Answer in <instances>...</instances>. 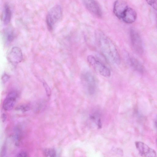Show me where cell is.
I'll return each instance as SVG.
<instances>
[{
    "mask_svg": "<svg viewBox=\"0 0 157 157\" xmlns=\"http://www.w3.org/2000/svg\"><path fill=\"white\" fill-rule=\"evenodd\" d=\"M95 36L98 46L105 57L111 63L119 65L120 56L113 41L100 30L96 31Z\"/></svg>",
    "mask_w": 157,
    "mask_h": 157,
    "instance_id": "cell-1",
    "label": "cell"
},
{
    "mask_svg": "<svg viewBox=\"0 0 157 157\" xmlns=\"http://www.w3.org/2000/svg\"><path fill=\"white\" fill-rule=\"evenodd\" d=\"M62 10L61 6L56 5L51 8L48 12L46 17V23L50 30H52L55 25L61 19Z\"/></svg>",
    "mask_w": 157,
    "mask_h": 157,
    "instance_id": "cell-2",
    "label": "cell"
},
{
    "mask_svg": "<svg viewBox=\"0 0 157 157\" xmlns=\"http://www.w3.org/2000/svg\"><path fill=\"white\" fill-rule=\"evenodd\" d=\"M87 60L89 64L97 72L104 77H110L111 72L109 69L94 56L91 55L88 56Z\"/></svg>",
    "mask_w": 157,
    "mask_h": 157,
    "instance_id": "cell-3",
    "label": "cell"
},
{
    "mask_svg": "<svg viewBox=\"0 0 157 157\" xmlns=\"http://www.w3.org/2000/svg\"><path fill=\"white\" fill-rule=\"evenodd\" d=\"M81 80L89 93L92 94L94 93L96 87V81L91 73L88 71L83 72L81 75Z\"/></svg>",
    "mask_w": 157,
    "mask_h": 157,
    "instance_id": "cell-4",
    "label": "cell"
},
{
    "mask_svg": "<svg viewBox=\"0 0 157 157\" xmlns=\"http://www.w3.org/2000/svg\"><path fill=\"white\" fill-rule=\"evenodd\" d=\"M83 4L90 12L96 17H101L102 12L99 3L95 0H82Z\"/></svg>",
    "mask_w": 157,
    "mask_h": 157,
    "instance_id": "cell-5",
    "label": "cell"
},
{
    "mask_svg": "<svg viewBox=\"0 0 157 157\" xmlns=\"http://www.w3.org/2000/svg\"><path fill=\"white\" fill-rule=\"evenodd\" d=\"M130 36L134 50L137 53L142 54L144 52V48L142 39L140 35L135 30L131 29Z\"/></svg>",
    "mask_w": 157,
    "mask_h": 157,
    "instance_id": "cell-6",
    "label": "cell"
},
{
    "mask_svg": "<svg viewBox=\"0 0 157 157\" xmlns=\"http://www.w3.org/2000/svg\"><path fill=\"white\" fill-rule=\"evenodd\" d=\"M136 147L139 154L143 157H155L157 156L155 151L143 142L136 141Z\"/></svg>",
    "mask_w": 157,
    "mask_h": 157,
    "instance_id": "cell-7",
    "label": "cell"
},
{
    "mask_svg": "<svg viewBox=\"0 0 157 157\" xmlns=\"http://www.w3.org/2000/svg\"><path fill=\"white\" fill-rule=\"evenodd\" d=\"M7 58L9 62L13 64L21 62L23 58L21 49L17 47L12 48L8 55Z\"/></svg>",
    "mask_w": 157,
    "mask_h": 157,
    "instance_id": "cell-8",
    "label": "cell"
},
{
    "mask_svg": "<svg viewBox=\"0 0 157 157\" xmlns=\"http://www.w3.org/2000/svg\"><path fill=\"white\" fill-rule=\"evenodd\" d=\"M17 97V94L16 92L12 91L9 93L3 102V109L6 111L12 109L16 103Z\"/></svg>",
    "mask_w": 157,
    "mask_h": 157,
    "instance_id": "cell-9",
    "label": "cell"
},
{
    "mask_svg": "<svg viewBox=\"0 0 157 157\" xmlns=\"http://www.w3.org/2000/svg\"><path fill=\"white\" fill-rule=\"evenodd\" d=\"M127 3L121 0H117L114 2L113 5V12L119 19H121L123 15L128 8Z\"/></svg>",
    "mask_w": 157,
    "mask_h": 157,
    "instance_id": "cell-10",
    "label": "cell"
},
{
    "mask_svg": "<svg viewBox=\"0 0 157 157\" xmlns=\"http://www.w3.org/2000/svg\"><path fill=\"white\" fill-rule=\"evenodd\" d=\"M137 17V13L133 9L128 7L124 12L121 19L125 23L131 24L134 22Z\"/></svg>",
    "mask_w": 157,
    "mask_h": 157,
    "instance_id": "cell-11",
    "label": "cell"
},
{
    "mask_svg": "<svg viewBox=\"0 0 157 157\" xmlns=\"http://www.w3.org/2000/svg\"><path fill=\"white\" fill-rule=\"evenodd\" d=\"M11 18V11L9 6L5 4L4 6L2 19L4 24H8L10 21Z\"/></svg>",
    "mask_w": 157,
    "mask_h": 157,
    "instance_id": "cell-12",
    "label": "cell"
},
{
    "mask_svg": "<svg viewBox=\"0 0 157 157\" xmlns=\"http://www.w3.org/2000/svg\"><path fill=\"white\" fill-rule=\"evenodd\" d=\"M129 61L131 65L135 70L140 73L143 72L144 67L137 59L133 57H130Z\"/></svg>",
    "mask_w": 157,
    "mask_h": 157,
    "instance_id": "cell-13",
    "label": "cell"
},
{
    "mask_svg": "<svg viewBox=\"0 0 157 157\" xmlns=\"http://www.w3.org/2000/svg\"><path fill=\"white\" fill-rule=\"evenodd\" d=\"M45 156L46 157H55L56 152L55 150L52 148H46L44 151Z\"/></svg>",
    "mask_w": 157,
    "mask_h": 157,
    "instance_id": "cell-14",
    "label": "cell"
},
{
    "mask_svg": "<svg viewBox=\"0 0 157 157\" xmlns=\"http://www.w3.org/2000/svg\"><path fill=\"white\" fill-rule=\"evenodd\" d=\"M147 3L157 11V0H146Z\"/></svg>",
    "mask_w": 157,
    "mask_h": 157,
    "instance_id": "cell-15",
    "label": "cell"
},
{
    "mask_svg": "<svg viewBox=\"0 0 157 157\" xmlns=\"http://www.w3.org/2000/svg\"><path fill=\"white\" fill-rule=\"evenodd\" d=\"M6 32V38L8 41L9 42L12 41L14 37L13 32L11 30H9Z\"/></svg>",
    "mask_w": 157,
    "mask_h": 157,
    "instance_id": "cell-16",
    "label": "cell"
},
{
    "mask_svg": "<svg viewBox=\"0 0 157 157\" xmlns=\"http://www.w3.org/2000/svg\"><path fill=\"white\" fill-rule=\"evenodd\" d=\"M17 109L20 110L23 112H25L29 109V107L28 105H20L17 108Z\"/></svg>",
    "mask_w": 157,
    "mask_h": 157,
    "instance_id": "cell-17",
    "label": "cell"
},
{
    "mask_svg": "<svg viewBox=\"0 0 157 157\" xmlns=\"http://www.w3.org/2000/svg\"><path fill=\"white\" fill-rule=\"evenodd\" d=\"M44 86L45 87L47 96L48 97L50 96L51 94V92L49 87L46 83H44Z\"/></svg>",
    "mask_w": 157,
    "mask_h": 157,
    "instance_id": "cell-18",
    "label": "cell"
},
{
    "mask_svg": "<svg viewBox=\"0 0 157 157\" xmlns=\"http://www.w3.org/2000/svg\"><path fill=\"white\" fill-rule=\"evenodd\" d=\"M28 154L25 151H22L17 155V157H27L29 156Z\"/></svg>",
    "mask_w": 157,
    "mask_h": 157,
    "instance_id": "cell-19",
    "label": "cell"
},
{
    "mask_svg": "<svg viewBox=\"0 0 157 157\" xmlns=\"http://www.w3.org/2000/svg\"><path fill=\"white\" fill-rule=\"evenodd\" d=\"M9 77L7 74H5L2 77V80L3 82H6L9 79Z\"/></svg>",
    "mask_w": 157,
    "mask_h": 157,
    "instance_id": "cell-20",
    "label": "cell"
},
{
    "mask_svg": "<svg viewBox=\"0 0 157 157\" xmlns=\"http://www.w3.org/2000/svg\"><path fill=\"white\" fill-rule=\"evenodd\" d=\"M2 121L3 122H4L7 118L6 115L5 113H3L2 115Z\"/></svg>",
    "mask_w": 157,
    "mask_h": 157,
    "instance_id": "cell-21",
    "label": "cell"
},
{
    "mask_svg": "<svg viewBox=\"0 0 157 157\" xmlns=\"http://www.w3.org/2000/svg\"><path fill=\"white\" fill-rule=\"evenodd\" d=\"M155 125L156 127L157 128V119L156 120L155 122Z\"/></svg>",
    "mask_w": 157,
    "mask_h": 157,
    "instance_id": "cell-22",
    "label": "cell"
},
{
    "mask_svg": "<svg viewBox=\"0 0 157 157\" xmlns=\"http://www.w3.org/2000/svg\"><path fill=\"white\" fill-rule=\"evenodd\" d=\"M156 144L157 145V139L156 140Z\"/></svg>",
    "mask_w": 157,
    "mask_h": 157,
    "instance_id": "cell-23",
    "label": "cell"
}]
</instances>
